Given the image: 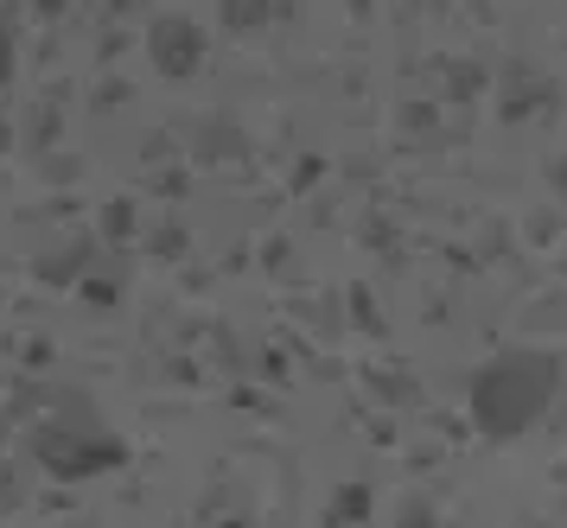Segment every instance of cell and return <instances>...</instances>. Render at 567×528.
<instances>
[{
    "mask_svg": "<svg viewBox=\"0 0 567 528\" xmlns=\"http://www.w3.org/2000/svg\"><path fill=\"white\" fill-rule=\"evenodd\" d=\"M0 76H7V25H0Z\"/></svg>",
    "mask_w": 567,
    "mask_h": 528,
    "instance_id": "3",
    "label": "cell"
},
{
    "mask_svg": "<svg viewBox=\"0 0 567 528\" xmlns=\"http://www.w3.org/2000/svg\"><path fill=\"white\" fill-rule=\"evenodd\" d=\"M548 395H555L548 356H497L485 376H478V389H472V407H478V421L491 433H516V427L536 421Z\"/></svg>",
    "mask_w": 567,
    "mask_h": 528,
    "instance_id": "1",
    "label": "cell"
},
{
    "mask_svg": "<svg viewBox=\"0 0 567 528\" xmlns=\"http://www.w3.org/2000/svg\"><path fill=\"white\" fill-rule=\"evenodd\" d=\"M154 58L173 76H185L192 64H198V25H192V20H159L154 25Z\"/></svg>",
    "mask_w": 567,
    "mask_h": 528,
    "instance_id": "2",
    "label": "cell"
}]
</instances>
